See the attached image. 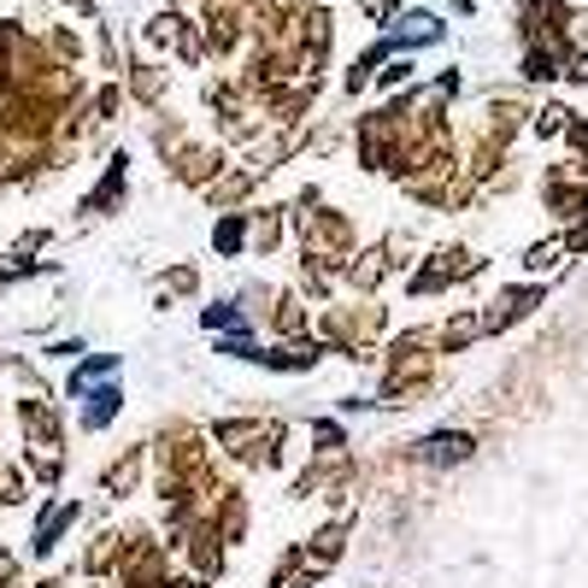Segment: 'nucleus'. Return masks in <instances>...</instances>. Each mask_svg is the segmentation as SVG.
<instances>
[{"label":"nucleus","mask_w":588,"mask_h":588,"mask_svg":"<svg viewBox=\"0 0 588 588\" xmlns=\"http://www.w3.org/2000/svg\"><path fill=\"white\" fill-rule=\"evenodd\" d=\"M471 436L465 429H442V436H424L418 447H412V459L418 465H459V459H471Z\"/></svg>","instance_id":"obj_1"},{"label":"nucleus","mask_w":588,"mask_h":588,"mask_svg":"<svg viewBox=\"0 0 588 588\" xmlns=\"http://www.w3.org/2000/svg\"><path fill=\"white\" fill-rule=\"evenodd\" d=\"M447 36V30H442V19H436V12H401V19H394V47H436Z\"/></svg>","instance_id":"obj_2"},{"label":"nucleus","mask_w":588,"mask_h":588,"mask_svg":"<svg viewBox=\"0 0 588 588\" xmlns=\"http://www.w3.org/2000/svg\"><path fill=\"white\" fill-rule=\"evenodd\" d=\"M118 406H124V394H118V389H95V394H89V412H83V424L100 429V424H107Z\"/></svg>","instance_id":"obj_3"},{"label":"nucleus","mask_w":588,"mask_h":588,"mask_svg":"<svg viewBox=\"0 0 588 588\" xmlns=\"http://www.w3.org/2000/svg\"><path fill=\"white\" fill-rule=\"evenodd\" d=\"M72 518H77V507H59V512H47V518H42V530H36V553H47V547H54V535H59L65 524H72Z\"/></svg>","instance_id":"obj_4"},{"label":"nucleus","mask_w":588,"mask_h":588,"mask_svg":"<svg viewBox=\"0 0 588 588\" xmlns=\"http://www.w3.org/2000/svg\"><path fill=\"white\" fill-rule=\"evenodd\" d=\"M112 366H118V353H95V359H89V366H83V371L72 377V394H83V389H89V383H95V377H107Z\"/></svg>","instance_id":"obj_5"},{"label":"nucleus","mask_w":588,"mask_h":588,"mask_svg":"<svg viewBox=\"0 0 588 588\" xmlns=\"http://www.w3.org/2000/svg\"><path fill=\"white\" fill-rule=\"evenodd\" d=\"M236 306H206V330H236Z\"/></svg>","instance_id":"obj_6"},{"label":"nucleus","mask_w":588,"mask_h":588,"mask_svg":"<svg viewBox=\"0 0 588 588\" xmlns=\"http://www.w3.org/2000/svg\"><path fill=\"white\" fill-rule=\"evenodd\" d=\"M218 248H224V253H236V248H241V224H236V218H230V224H218Z\"/></svg>","instance_id":"obj_7"},{"label":"nucleus","mask_w":588,"mask_h":588,"mask_svg":"<svg viewBox=\"0 0 588 588\" xmlns=\"http://www.w3.org/2000/svg\"><path fill=\"white\" fill-rule=\"evenodd\" d=\"M559 124H565V112H559V107H547L542 118H535V130H542V135H553V130H559Z\"/></svg>","instance_id":"obj_8"},{"label":"nucleus","mask_w":588,"mask_h":588,"mask_svg":"<svg viewBox=\"0 0 588 588\" xmlns=\"http://www.w3.org/2000/svg\"><path fill=\"white\" fill-rule=\"evenodd\" d=\"M406 72H412V59H394V65H389V72H383V83H389V89H394V83H406Z\"/></svg>","instance_id":"obj_9"},{"label":"nucleus","mask_w":588,"mask_h":588,"mask_svg":"<svg viewBox=\"0 0 588 588\" xmlns=\"http://www.w3.org/2000/svg\"><path fill=\"white\" fill-rule=\"evenodd\" d=\"M389 7H394V0H366V12H371V19H389Z\"/></svg>","instance_id":"obj_10"}]
</instances>
